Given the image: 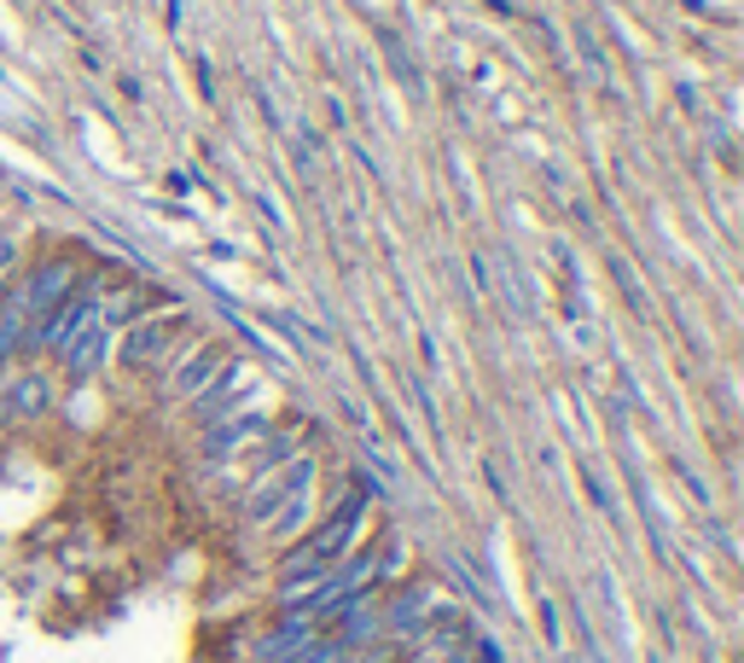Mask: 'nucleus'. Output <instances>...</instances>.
<instances>
[{
    "label": "nucleus",
    "instance_id": "obj_8",
    "mask_svg": "<svg viewBox=\"0 0 744 663\" xmlns=\"http://www.w3.org/2000/svg\"><path fill=\"white\" fill-rule=\"evenodd\" d=\"M99 320L94 326H81V338H76V349H70V379H88V372L99 367Z\"/></svg>",
    "mask_w": 744,
    "mask_h": 663
},
{
    "label": "nucleus",
    "instance_id": "obj_6",
    "mask_svg": "<svg viewBox=\"0 0 744 663\" xmlns=\"http://www.w3.org/2000/svg\"><path fill=\"white\" fill-rule=\"evenodd\" d=\"M315 634H320V629L308 623V617H292V611H285V623L267 629V634L256 640V657H262V663H297L303 646H308Z\"/></svg>",
    "mask_w": 744,
    "mask_h": 663
},
{
    "label": "nucleus",
    "instance_id": "obj_5",
    "mask_svg": "<svg viewBox=\"0 0 744 663\" xmlns=\"http://www.w3.org/2000/svg\"><path fill=\"white\" fill-rule=\"evenodd\" d=\"M53 407V384L47 372H24V379H12L0 390V420H35V413Z\"/></svg>",
    "mask_w": 744,
    "mask_h": 663
},
{
    "label": "nucleus",
    "instance_id": "obj_7",
    "mask_svg": "<svg viewBox=\"0 0 744 663\" xmlns=\"http://www.w3.org/2000/svg\"><path fill=\"white\" fill-rule=\"evenodd\" d=\"M262 413H239V420H227V425H210V443H204V454L210 460H227V454H239L251 437H262Z\"/></svg>",
    "mask_w": 744,
    "mask_h": 663
},
{
    "label": "nucleus",
    "instance_id": "obj_2",
    "mask_svg": "<svg viewBox=\"0 0 744 663\" xmlns=\"http://www.w3.org/2000/svg\"><path fill=\"white\" fill-rule=\"evenodd\" d=\"M94 320H99L94 297H65L53 315H41V326H30L24 338H30V349H65V344L81 338V326H94Z\"/></svg>",
    "mask_w": 744,
    "mask_h": 663
},
{
    "label": "nucleus",
    "instance_id": "obj_9",
    "mask_svg": "<svg viewBox=\"0 0 744 663\" xmlns=\"http://www.w3.org/2000/svg\"><path fill=\"white\" fill-rule=\"evenodd\" d=\"M24 332H30V315H24V308H18V303H12L7 315H0V361H7L12 349L24 344Z\"/></svg>",
    "mask_w": 744,
    "mask_h": 663
},
{
    "label": "nucleus",
    "instance_id": "obj_1",
    "mask_svg": "<svg viewBox=\"0 0 744 663\" xmlns=\"http://www.w3.org/2000/svg\"><path fill=\"white\" fill-rule=\"evenodd\" d=\"M361 512H366V489H349L332 507V518L280 558V588H303V583H320L326 570H338L349 558V547H355V535H361Z\"/></svg>",
    "mask_w": 744,
    "mask_h": 663
},
{
    "label": "nucleus",
    "instance_id": "obj_3",
    "mask_svg": "<svg viewBox=\"0 0 744 663\" xmlns=\"http://www.w3.org/2000/svg\"><path fill=\"white\" fill-rule=\"evenodd\" d=\"M221 372H227V349L193 344V356H180V361L169 367V396H175V402H198L204 390L221 379Z\"/></svg>",
    "mask_w": 744,
    "mask_h": 663
},
{
    "label": "nucleus",
    "instance_id": "obj_4",
    "mask_svg": "<svg viewBox=\"0 0 744 663\" xmlns=\"http://www.w3.org/2000/svg\"><path fill=\"white\" fill-rule=\"evenodd\" d=\"M180 332H186V315L140 320L129 332V344H122V361H129V367H163V361H169V349L180 344Z\"/></svg>",
    "mask_w": 744,
    "mask_h": 663
}]
</instances>
